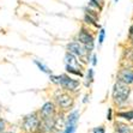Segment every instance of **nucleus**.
<instances>
[{
  "label": "nucleus",
  "instance_id": "obj_20",
  "mask_svg": "<svg viewBox=\"0 0 133 133\" xmlns=\"http://www.w3.org/2000/svg\"><path fill=\"white\" fill-rule=\"evenodd\" d=\"M5 126H6V122H5V120L0 119V133H4V131H5Z\"/></svg>",
  "mask_w": 133,
  "mask_h": 133
},
{
  "label": "nucleus",
  "instance_id": "obj_4",
  "mask_svg": "<svg viewBox=\"0 0 133 133\" xmlns=\"http://www.w3.org/2000/svg\"><path fill=\"white\" fill-rule=\"evenodd\" d=\"M77 41L78 42H81L84 47H85V49L88 52H92L94 48H95V37H94L92 32L88 28L87 25H83L79 30L77 35Z\"/></svg>",
  "mask_w": 133,
  "mask_h": 133
},
{
  "label": "nucleus",
  "instance_id": "obj_12",
  "mask_svg": "<svg viewBox=\"0 0 133 133\" xmlns=\"http://www.w3.org/2000/svg\"><path fill=\"white\" fill-rule=\"evenodd\" d=\"M115 131H116V133H133L132 127L125 122H121V121L115 122Z\"/></svg>",
  "mask_w": 133,
  "mask_h": 133
},
{
  "label": "nucleus",
  "instance_id": "obj_19",
  "mask_svg": "<svg viewBox=\"0 0 133 133\" xmlns=\"http://www.w3.org/2000/svg\"><path fill=\"white\" fill-rule=\"evenodd\" d=\"M92 133H105V130L103 126H98V127H95V128H94Z\"/></svg>",
  "mask_w": 133,
  "mask_h": 133
},
{
  "label": "nucleus",
  "instance_id": "obj_22",
  "mask_svg": "<svg viewBox=\"0 0 133 133\" xmlns=\"http://www.w3.org/2000/svg\"><path fill=\"white\" fill-rule=\"evenodd\" d=\"M107 120H108V121L113 120V109H111V108H108V113H107Z\"/></svg>",
  "mask_w": 133,
  "mask_h": 133
},
{
  "label": "nucleus",
  "instance_id": "obj_14",
  "mask_svg": "<svg viewBox=\"0 0 133 133\" xmlns=\"http://www.w3.org/2000/svg\"><path fill=\"white\" fill-rule=\"evenodd\" d=\"M65 70L68 74H73V76H77V77H84V73L82 71L81 68L78 67H73V66H70V65H65Z\"/></svg>",
  "mask_w": 133,
  "mask_h": 133
},
{
  "label": "nucleus",
  "instance_id": "obj_21",
  "mask_svg": "<svg viewBox=\"0 0 133 133\" xmlns=\"http://www.w3.org/2000/svg\"><path fill=\"white\" fill-rule=\"evenodd\" d=\"M90 61H91L92 66H96L97 65V55H96V54H92V56L90 58Z\"/></svg>",
  "mask_w": 133,
  "mask_h": 133
},
{
  "label": "nucleus",
  "instance_id": "obj_25",
  "mask_svg": "<svg viewBox=\"0 0 133 133\" xmlns=\"http://www.w3.org/2000/svg\"><path fill=\"white\" fill-rule=\"evenodd\" d=\"M6 133H13V132H6Z\"/></svg>",
  "mask_w": 133,
  "mask_h": 133
},
{
  "label": "nucleus",
  "instance_id": "obj_5",
  "mask_svg": "<svg viewBox=\"0 0 133 133\" xmlns=\"http://www.w3.org/2000/svg\"><path fill=\"white\" fill-rule=\"evenodd\" d=\"M55 103L56 105L61 109L62 111L65 110H68V109H71L73 107V103H74V99L73 97L67 94V91H58L55 94Z\"/></svg>",
  "mask_w": 133,
  "mask_h": 133
},
{
  "label": "nucleus",
  "instance_id": "obj_13",
  "mask_svg": "<svg viewBox=\"0 0 133 133\" xmlns=\"http://www.w3.org/2000/svg\"><path fill=\"white\" fill-rule=\"evenodd\" d=\"M116 116L119 119L126 121H132L133 120V110H121V111H116Z\"/></svg>",
  "mask_w": 133,
  "mask_h": 133
},
{
  "label": "nucleus",
  "instance_id": "obj_16",
  "mask_svg": "<svg viewBox=\"0 0 133 133\" xmlns=\"http://www.w3.org/2000/svg\"><path fill=\"white\" fill-rule=\"evenodd\" d=\"M34 64L38 67V70H40L41 72H43V73H47V74H52V70H50L49 67L47 65H44L42 61H40V60H37V59H35L34 60Z\"/></svg>",
  "mask_w": 133,
  "mask_h": 133
},
{
  "label": "nucleus",
  "instance_id": "obj_18",
  "mask_svg": "<svg viewBox=\"0 0 133 133\" xmlns=\"http://www.w3.org/2000/svg\"><path fill=\"white\" fill-rule=\"evenodd\" d=\"M104 38H105V30L104 28H99V31H98V44L102 46L103 42H104Z\"/></svg>",
  "mask_w": 133,
  "mask_h": 133
},
{
  "label": "nucleus",
  "instance_id": "obj_9",
  "mask_svg": "<svg viewBox=\"0 0 133 133\" xmlns=\"http://www.w3.org/2000/svg\"><path fill=\"white\" fill-rule=\"evenodd\" d=\"M118 81L122 82V83L131 85L133 84V68L126 67V68H121L118 73Z\"/></svg>",
  "mask_w": 133,
  "mask_h": 133
},
{
  "label": "nucleus",
  "instance_id": "obj_7",
  "mask_svg": "<svg viewBox=\"0 0 133 133\" xmlns=\"http://www.w3.org/2000/svg\"><path fill=\"white\" fill-rule=\"evenodd\" d=\"M78 120H79V110H72L66 118V122L64 126V131L61 133H74L77 130Z\"/></svg>",
  "mask_w": 133,
  "mask_h": 133
},
{
  "label": "nucleus",
  "instance_id": "obj_3",
  "mask_svg": "<svg viewBox=\"0 0 133 133\" xmlns=\"http://www.w3.org/2000/svg\"><path fill=\"white\" fill-rule=\"evenodd\" d=\"M66 48H67V52L72 53V54H74V55L77 56L78 59H81V61L83 62V64L90 62V54H91V53L88 52V50L85 49V47H84L81 42L72 41V42L67 43Z\"/></svg>",
  "mask_w": 133,
  "mask_h": 133
},
{
  "label": "nucleus",
  "instance_id": "obj_2",
  "mask_svg": "<svg viewBox=\"0 0 133 133\" xmlns=\"http://www.w3.org/2000/svg\"><path fill=\"white\" fill-rule=\"evenodd\" d=\"M130 95H131L130 85H127V84L122 83L120 81H118L114 84L113 91H111V97H113V101L118 105H124L128 101Z\"/></svg>",
  "mask_w": 133,
  "mask_h": 133
},
{
  "label": "nucleus",
  "instance_id": "obj_11",
  "mask_svg": "<svg viewBox=\"0 0 133 133\" xmlns=\"http://www.w3.org/2000/svg\"><path fill=\"white\" fill-rule=\"evenodd\" d=\"M83 22H84V24L88 25V26H95V28H97V29L101 28V25L98 24V18L92 17V16L88 15V13H84Z\"/></svg>",
  "mask_w": 133,
  "mask_h": 133
},
{
  "label": "nucleus",
  "instance_id": "obj_6",
  "mask_svg": "<svg viewBox=\"0 0 133 133\" xmlns=\"http://www.w3.org/2000/svg\"><path fill=\"white\" fill-rule=\"evenodd\" d=\"M40 124V116L37 113H31L28 114L23 119V130L26 133H34L37 130Z\"/></svg>",
  "mask_w": 133,
  "mask_h": 133
},
{
  "label": "nucleus",
  "instance_id": "obj_17",
  "mask_svg": "<svg viewBox=\"0 0 133 133\" xmlns=\"http://www.w3.org/2000/svg\"><path fill=\"white\" fill-rule=\"evenodd\" d=\"M94 74H95L94 68H89L87 72V76H85V87H90L91 85V83L94 82Z\"/></svg>",
  "mask_w": 133,
  "mask_h": 133
},
{
  "label": "nucleus",
  "instance_id": "obj_15",
  "mask_svg": "<svg viewBox=\"0 0 133 133\" xmlns=\"http://www.w3.org/2000/svg\"><path fill=\"white\" fill-rule=\"evenodd\" d=\"M90 7L97 10L98 12H101L103 10V6H104V0H89V4H88Z\"/></svg>",
  "mask_w": 133,
  "mask_h": 133
},
{
  "label": "nucleus",
  "instance_id": "obj_23",
  "mask_svg": "<svg viewBox=\"0 0 133 133\" xmlns=\"http://www.w3.org/2000/svg\"><path fill=\"white\" fill-rule=\"evenodd\" d=\"M130 55H128V59H130L131 60V61H133V49H131L130 50Z\"/></svg>",
  "mask_w": 133,
  "mask_h": 133
},
{
  "label": "nucleus",
  "instance_id": "obj_24",
  "mask_svg": "<svg viewBox=\"0 0 133 133\" xmlns=\"http://www.w3.org/2000/svg\"><path fill=\"white\" fill-rule=\"evenodd\" d=\"M114 3H115V4H118V3H119V0H114Z\"/></svg>",
  "mask_w": 133,
  "mask_h": 133
},
{
  "label": "nucleus",
  "instance_id": "obj_10",
  "mask_svg": "<svg viewBox=\"0 0 133 133\" xmlns=\"http://www.w3.org/2000/svg\"><path fill=\"white\" fill-rule=\"evenodd\" d=\"M65 65H70V66H73V67H78V68H83L84 64L78 59L77 56L72 54V53L67 52L65 54Z\"/></svg>",
  "mask_w": 133,
  "mask_h": 133
},
{
  "label": "nucleus",
  "instance_id": "obj_1",
  "mask_svg": "<svg viewBox=\"0 0 133 133\" xmlns=\"http://www.w3.org/2000/svg\"><path fill=\"white\" fill-rule=\"evenodd\" d=\"M49 79L52 83H54L55 85H60L64 91H70V92H74L77 91L81 83L78 79H74L71 76L64 73V74H59V76H54V74H49Z\"/></svg>",
  "mask_w": 133,
  "mask_h": 133
},
{
  "label": "nucleus",
  "instance_id": "obj_8",
  "mask_svg": "<svg viewBox=\"0 0 133 133\" xmlns=\"http://www.w3.org/2000/svg\"><path fill=\"white\" fill-rule=\"evenodd\" d=\"M40 119L41 120H46V119H50L55 116L56 113V105L53 102H46L42 108L40 109Z\"/></svg>",
  "mask_w": 133,
  "mask_h": 133
}]
</instances>
